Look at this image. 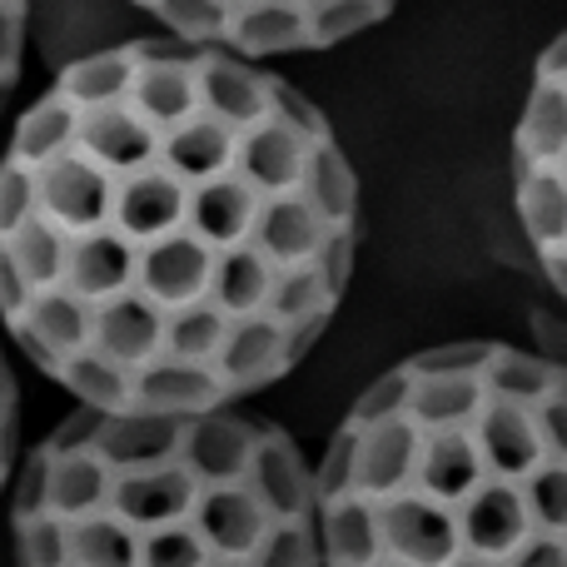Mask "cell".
<instances>
[{
    "mask_svg": "<svg viewBox=\"0 0 567 567\" xmlns=\"http://www.w3.org/2000/svg\"><path fill=\"white\" fill-rule=\"evenodd\" d=\"M249 483L255 493L279 513V518H313V468L303 463V449L265 419L249 458Z\"/></svg>",
    "mask_w": 567,
    "mask_h": 567,
    "instance_id": "cell-6",
    "label": "cell"
},
{
    "mask_svg": "<svg viewBox=\"0 0 567 567\" xmlns=\"http://www.w3.org/2000/svg\"><path fill=\"white\" fill-rule=\"evenodd\" d=\"M483 389L493 393V399H508V403H538L548 399L553 389H563L567 383V369L558 359H548V353H528V349H513V343H493L488 359H483L478 369Z\"/></svg>",
    "mask_w": 567,
    "mask_h": 567,
    "instance_id": "cell-7",
    "label": "cell"
},
{
    "mask_svg": "<svg viewBox=\"0 0 567 567\" xmlns=\"http://www.w3.org/2000/svg\"><path fill=\"white\" fill-rule=\"evenodd\" d=\"M50 453V449H45ZM35 513L80 518L105 513L125 528L135 567H209L215 558H255L279 513L249 478H209L185 453L150 468H110L90 449L50 453L45 503Z\"/></svg>",
    "mask_w": 567,
    "mask_h": 567,
    "instance_id": "cell-2",
    "label": "cell"
},
{
    "mask_svg": "<svg viewBox=\"0 0 567 567\" xmlns=\"http://www.w3.org/2000/svg\"><path fill=\"white\" fill-rule=\"evenodd\" d=\"M165 35L245 60L313 55L383 25L399 0H130Z\"/></svg>",
    "mask_w": 567,
    "mask_h": 567,
    "instance_id": "cell-3",
    "label": "cell"
},
{
    "mask_svg": "<svg viewBox=\"0 0 567 567\" xmlns=\"http://www.w3.org/2000/svg\"><path fill=\"white\" fill-rule=\"evenodd\" d=\"M189 413H155V409H120L100 419V433L90 443L95 458H105L110 468H150V463L179 453Z\"/></svg>",
    "mask_w": 567,
    "mask_h": 567,
    "instance_id": "cell-5",
    "label": "cell"
},
{
    "mask_svg": "<svg viewBox=\"0 0 567 567\" xmlns=\"http://www.w3.org/2000/svg\"><path fill=\"white\" fill-rule=\"evenodd\" d=\"M349 473H353V429L343 423V429H333L329 449H323L319 468H313V508L349 493Z\"/></svg>",
    "mask_w": 567,
    "mask_h": 567,
    "instance_id": "cell-11",
    "label": "cell"
},
{
    "mask_svg": "<svg viewBox=\"0 0 567 567\" xmlns=\"http://www.w3.org/2000/svg\"><path fill=\"white\" fill-rule=\"evenodd\" d=\"M100 419H105L100 409L80 403V409L70 413V419L60 423V429H50L45 449H50V453H75V449H90V443H95V433H100Z\"/></svg>",
    "mask_w": 567,
    "mask_h": 567,
    "instance_id": "cell-13",
    "label": "cell"
},
{
    "mask_svg": "<svg viewBox=\"0 0 567 567\" xmlns=\"http://www.w3.org/2000/svg\"><path fill=\"white\" fill-rule=\"evenodd\" d=\"M0 488H6V478H0Z\"/></svg>",
    "mask_w": 567,
    "mask_h": 567,
    "instance_id": "cell-16",
    "label": "cell"
},
{
    "mask_svg": "<svg viewBox=\"0 0 567 567\" xmlns=\"http://www.w3.org/2000/svg\"><path fill=\"white\" fill-rule=\"evenodd\" d=\"M25 35H30V0H0V105L16 90L20 65H25Z\"/></svg>",
    "mask_w": 567,
    "mask_h": 567,
    "instance_id": "cell-10",
    "label": "cell"
},
{
    "mask_svg": "<svg viewBox=\"0 0 567 567\" xmlns=\"http://www.w3.org/2000/svg\"><path fill=\"white\" fill-rule=\"evenodd\" d=\"M403 399H409V369L393 363V369L379 373L369 389H359V399H353V409H349V419L343 423H353V429L383 423V419H393V413H403Z\"/></svg>",
    "mask_w": 567,
    "mask_h": 567,
    "instance_id": "cell-9",
    "label": "cell"
},
{
    "mask_svg": "<svg viewBox=\"0 0 567 567\" xmlns=\"http://www.w3.org/2000/svg\"><path fill=\"white\" fill-rule=\"evenodd\" d=\"M249 567H319V538L313 518H279L269 538L255 548Z\"/></svg>",
    "mask_w": 567,
    "mask_h": 567,
    "instance_id": "cell-8",
    "label": "cell"
},
{
    "mask_svg": "<svg viewBox=\"0 0 567 567\" xmlns=\"http://www.w3.org/2000/svg\"><path fill=\"white\" fill-rule=\"evenodd\" d=\"M45 473H50V453L40 443L25 463H20V478H16V493H10V518H25L45 503Z\"/></svg>",
    "mask_w": 567,
    "mask_h": 567,
    "instance_id": "cell-12",
    "label": "cell"
},
{
    "mask_svg": "<svg viewBox=\"0 0 567 567\" xmlns=\"http://www.w3.org/2000/svg\"><path fill=\"white\" fill-rule=\"evenodd\" d=\"M209 567H249V558H215Z\"/></svg>",
    "mask_w": 567,
    "mask_h": 567,
    "instance_id": "cell-15",
    "label": "cell"
},
{
    "mask_svg": "<svg viewBox=\"0 0 567 567\" xmlns=\"http://www.w3.org/2000/svg\"><path fill=\"white\" fill-rule=\"evenodd\" d=\"M10 443H16V419H0V478L10 468Z\"/></svg>",
    "mask_w": 567,
    "mask_h": 567,
    "instance_id": "cell-14",
    "label": "cell"
},
{
    "mask_svg": "<svg viewBox=\"0 0 567 567\" xmlns=\"http://www.w3.org/2000/svg\"><path fill=\"white\" fill-rule=\"evenodd\" d=\"M513 215L518 235L528 239L543 279L553 289H567V155L533 159L513 155Z\"/></svg>",
    "mask_w": 567,
    "mask_h": 567,
    "instance_id": "cell-4",
    "label": "cell"
},
{
    "mask_svg": "<svg viewBox=\"0 0 567 567\" xmlns=\"http://www.w3.org/2000/svg\"><path fill=\"white\" fill-rule=\"evenodd\" d=\"M353 255L359 175L329 115L165 30L70 60L0 155V323L45 379L95 353L130 399L165 369H205L229 403L275 389L329 333Z\"/></svg>",
    "mask_w": 567,
    "mask_h": 567,
    "instance_id": "cell-1",
    "label": "cell"
}]
</instances>
